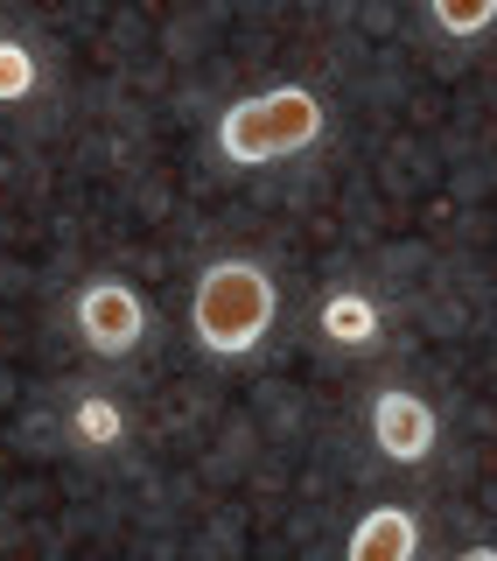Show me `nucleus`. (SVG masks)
<instances>
[{"instance_id":"1","label":"nucleus","mask_w":497,"mask_h":561,"mask_svg":"<svg viewBox=\"0 0 497 561\" xmlns=\"http://www.w3.org/2000/svg\"><path fill=\"white\" fill-rule=\"evenodd\" d=\"M274 316H280V288H274V274L245 253L210 260L197 274V288H189V337H197V351H210V358H245V351H259L266 330H274Z\"/></svg>"},{"instance_id":"5","label":"nucleus","mask_w":497,"mask_h":561,"mask_svg":"<svg viewBox=\"0 0 497 561\" xmlns=\"http://www.w3.org/2000/svg\"><path fill=\"white\" fill-rule=\"evenodd\" d=\"M344 554L350 561H414L420 554V519L406 513V505H371V513L350 526Z\"/></svg>"},{"instance_id":"2","label":"nucleus","mask_w":497,"mask_h":561,"mask_svg":"<svg viewBox=\"0 0 497 561\" xmlns=\"http://www.w3.org/2000/svg\"><path fill=\"white\" fill-rule=\"evenodd\" d=\"M323 127H330V105L309 84H274V92L232 99L218 113V154L232 169H266V162H288V154H309Z\"/></svg>"},{"instance_id":"9","label":"nucleus","mask_w":497,"mask_h":561,"mask_svg":"<svg viewBox=\"0 0 497 561\" xmlns=\"http://www.w3.org/2000/svg\"><path fill=\"white\" fill-rule=\"evenodd\" d=\"M428 14L449 43H476V35L497 28V0H428Z\"/></svg>"},{"instance_id":"8","label":"nucleus","mask_w":497,"mask_h":561,"mask_svg":"<svg viewBox=\"0 0 497 561\" xmlns=\"http://www.w3.org/2000/svg\"><path fill=\"white\" fill-rule=\"evenodd\" d=\"M35 92H43V57L22 35H0V105H28Z\"/></svg>"},{"instance_id":"6","label":"nucleus","mask_w":497,"mask_h":561,"mask_svg":"<svg viewBox=\"0 0 497 561\" xmlns=\"http://www.w3.org/2000/svg\"><path fill=\"white\" fill-rule=\"evenodd\" d=\"M323 337L336 351H371V344L385 337V309L371 302L365 288H336L330 302H323Z\"/></svg>"},{"instance_id":"3","label":"nucleus","mask_w":497,"mask_h":561,"mask_svg":"<svg viewBox=\"0 0 497 561\" xmlns=\"http://www.w3.org/2000/svg\"><path fill=\"white\" fill-rule=\"evenodd\" d=\"M70 330H78V344L92 351V358H134L140 337H148V302H140L134 280L92 274L70 295Z\"/></svg>"},{"instance_id":"4","label":"nucleus","mask_w":497,"mask_h":561,"mask_svg":"<svg viewBox=\"0 0 497 561\" xmlns=\"http://www.w3.org/2000/svg\"><path fill=\"white\" fill-rule=\"evenodd\" d=\"M371 443H379L385 463H428L435 443H441V421L420 393L379 386V393H371Z\"/></svg>"},{"instance_id":"7","label":"nucleus","mask_w":497,"mask_h":561,"mask_svg":"<svg viewBox=\"0 0 497 561\" xmlns=\"http://www.w3.org/2000/svg\"><path fill=\"white\" fill-rule=\"evenodd\" d=\"M63 435L78 449H127V435H134V421H127V408H119L113 393H78L70 400V414H63Z\"/></svg>"}]
</instances>
